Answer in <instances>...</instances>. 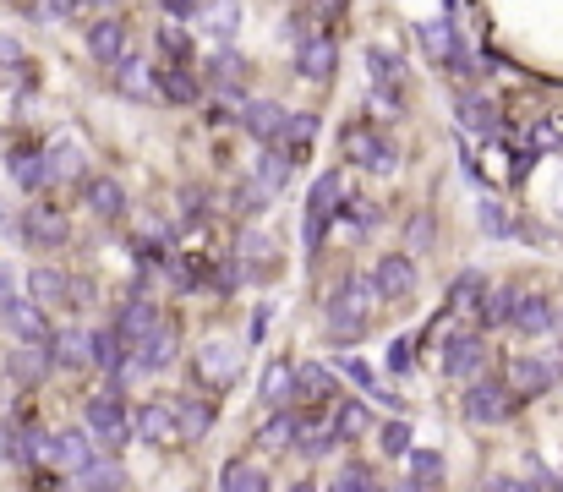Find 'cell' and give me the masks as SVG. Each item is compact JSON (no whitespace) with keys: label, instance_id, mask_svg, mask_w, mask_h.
Returning <instances> with one entry per match:
<instances>
[{"label":"cell","instance_id":"6da1fadb","mask_svg":"<svg viewBox=\"0 0 563 492\" xmlns=\"http://www.w3.org/2000/svg\"><path fill=\"white\" fill-rule=\"evenodd\" d=\"M372 307H378V296H372L367 274H350L345 285L328 296V339H334V345H356L372 328Z\"/></svg>","mask_w":563,"mask_h":492},{"label":"cell","instance_id":"7a4b0ae2","mask_svg":"<svg viewBox=\"0 0 563 492\" xmlns=\"http://www.w3.org/2000/svg\"><path fill=\"white\" fill-rule=\"evenodd\" d=\"M339 208H345V181H339L334 170H323L318 181H312V192H307V230H301L307 252H318L323 246V236H328V225H334Z\"/></svg>","mask_w":563,"mask_h":492},{"label":"cell","instance_id":"3957f363","mask_svg":"<svg viewBox=\"0 0 563 492\" xmlns=\"http://www.w3.org/2000/svg\"><path fill=\"white\" fill-rule=\"evenodd\" d=\"M460 410H465V421H476V427H503V421L520 410V400H514L498 378H476V383H465Z\"/></svg>","mask_w":563,"mask_h":492},{"label":"cell","instance_id":"277c9868","mask_svg":"<svg viewBox=\"0 0 563 492\" xmlns=\"http://www.w3.org/2000/svg\"><path fill=\"white\" fill-rule=\"evenodd\" d=\"M88 432H93V443H99V454L121 449V443L132 438V410H126L121 394H93L88 400Z\"/></svg>","mask_w":563,"mask_h":492},{"label":"cell","instance_id":"5b68a950","mask_svg":"<svg viewBox=\"0 0 563 492\" xmlns=\"http://www.w3.org/2000/svg\"><path fill=\"white\" fill-rule=\"evenodd\" d=\"M487 361H492V350H487L482 334H449L443 339V372H449L454 383H476Z\"/></svg>","mask_w":563,"mask_h":492},{"label":"cell","instance_id":"8992f818","mask_svg":"<svg viewBox=\"0 0 563 492\" xmlns=\"http://www.w3.org/2000/svg\"><path fill=\"white\" fill-rule=\"evenodd\" d=\"M558 378H563V361H553V356H520V361H509L503 389H509L514 400H536V394L553 389Z\"/></svg>","mask_w":563,"mask_h":492},{"label":"cell","instance_id":"52a82bcc","mask_svg":"<svg viewBox=\"0 0 563 492\" xmlns=\"http://www.w3.org/2000/svg\"><path fill=\"white\" fill-rule=\"evenodd\" d=\"M236 372H241L236 339H203V350H197V383H203V389H230Z\"/></svg>","mask_w":563,"mask_h":492},{"label":"cell","instance_id":"ba28073f","mask_svg":"<svg viewBox=\"0 0 563 492\" xmlns=\"http://www.w3.org/2000/svg\"><path fill=\"white\" fill-rule=\"evenodd\" d=\"M44 460H50L55 471H66V476H82L93 460H99V449H93L88 432L66 427V432H50V449H44Z\"/></svg>","mask_w":563,"mask_h":492},{"label":"cell","instance_id":"9c48e42d","mask_svg":"<svg viewBox=\"0 0 563 492\" xmlns=\"http://www.w3.org/2000/svg\"><path fill=\"white\" fill-rule=\"evenodd\" d=\"M367 285H372L378 301H405L410 290H416V263H410L405 252H389V257H378V268L367 274Z\"/></svg>","mask_w":563,"mask_h":492},{"label":"cell","instance_id":"30bf717a","mask_svg":"<svg viewBox=\"0 0 563 492\" xmlns=\"http://www.w3.org/2000/svg\"><path fill=\"white\" fill-rule=\"evenodd\" d=\"M164 323V312L159 307H148V301H126V307H115V323H110V334L121 339L126 350H137L148 334Z\"/></svg>","mask_w":563,"mask_h":492},{"label":"cell","instance_id":"8fae6325","mask_svg":"<svg viewBox=\"0 0 563 492\" xmlns=\"http://www.w3.org/2000/svg\"><path fill=\"white\" fill-rule=\"evenodd\" d=\"M0 318H6V328L22 339V345H50V323H44V307L39 301H6L0 307Z\"/></svg>","mask_w":563,"mask_h":492},{"label":"cell","instance_id":"7c38bea8","mask_svg":"<svg viewBox=\"0 0 563 492\" xmlns=\"http://www.w3.org/2000/svg\"><path fill=\"white\" fill-rule=\"evenodd\" d=\"M509 323L520 328V334H553V328H558V312H553V301H547L542 290H520V296H514Z\"/></svg>","mask_w":563,"mask_h":492},{"label":"cell","instance_id":"4fadbf2b","mask_svg":"<svg viewBox=\"0 0 563 492\" xmlns=\"http://www.w3.org/2000/svg\"><path fill=\"white\" fill-rule=\"evenodd\" d=\"M312 143H318V115H285V126H279V137L268 148L274 154H285L290 164H301L312 154Z\"/></svg>","mask_w":563,"mask_h":492},{"label":"cell","instance_id":"5bb4252c","mask_svg":"<svg viewBox=\"0 0 563 492\" xmlns=\"http://www.w3.org/2000/svg\"><path fill=\"white\" fill-rule=\"evenodd\" d=\"M132 432L143 443H154V449H164V443H181V432H175V416H170V400H154V405H143L132 416Z\"/></svg>","mask_w":563,"mask_h":492},{"label":"cell","instance_id":"9a60e30c","mask_svg":"<svg viewBox=\"0 0 563 492\" xmlns=\"http://www.w3.org/2000/svg\"><path fill=\"white\" fill-rule=\"evenodd\" d=\"M367 77H372V88H378V99H400L405 93V66H400L394 50H378V44H372L367 50Z\"/></svg>","mask_w":563,"mask_h":492},{"label":"cell","instance_id":"2e32d148","mask_svg":"<svg viewBox=\"0 0 563 492\" xmlns=\"http://www.w3.org/2000/svg\"><path fill=\"white\" fill-rule=\"evenodd\" d=\"M28 285H33V301H66V307H82V301H88V285H72V279H61V268H33L28 274Z\"/></svg>","mask_w":563,"mask_h":492},{"label":"cell","instance_id":"e0dca14e","mask_svg":"<svg viewBox=\"0 0 563 492\" xmlns=\"http://www.w3.org/2000/svg\"><path fill=\"white\" fill-rule=\"evenodd\" d=\"M454 115H460L465 132H476V137H498V104H492L487 93H460V99H454Z\"/></svg>","mask_w":563,"mask_h":492},{"label":"cell","instance_id":"ac0fdd59","mask_svg":"<svg viewBox=\"0 0 563 492\" xmlns=\"http://www.w3.org/2000/svg\"><path fill=\"white\" fill-rule=\"evenodd\" d=\"M44 356H50V367H61V372H82L88 367V334H82V328H61V334H50Z\"/></svg>","mask_w":563,"mask_h":492},{"label":"cell","instance_id":"d6986e66","mask_svg":"<svg viewBox=\"0 0 563 492\" xmlns=\"http://www.w3.org/2000/svg\"><path fill=\"white\" fill-rule=\"evenodd\" d=\"M170 416H175V432H181V443H192V438H203V432L214 427L219 410L208 405V400H192V394H181V400H170Z\"/></svg>","mask_w":563,"mask_h":492},{"label":"cell","instance_id":"ffe728a7","mask_svg":"<svg viewBox=\"0 0 563 492\" xmlns=\"http://www.w3.org/2000/svg\"><path fill=\"white\" fill-rule=\"evenodd\" d=\"M170 356H175V323L164 318L154 334L132 350V361H137V372H164V367H170Z\"/></svg>","mask_w":563,"mask_h":492},{"label":"cell","instance_id":"44dd1931","mask_svg":"<svg viewBox=\"0 0 563 492\" xmlns=\"http://www.w3.org/2000/svg\"><path fill=\"white\" fill-rule=\"evenodd\" d=\"M88 50H93V61L115 66V61L126 55V22H121V17H104V22H93V28H88Z\"/></svg>","mask_w":563,"mask_h":492},{"label":"cell","instance_id":"7402d4cb","mask_svg":"<svg viewBox=\"0 0 563 492\" xmlns=\"http://www.w3.org/2000/svg\"><path fill=\"white\" fill-rule=\"evenodd\" d=\"M241 126L257 137V143H274L279 126H285V110H279L274 99H246L241 104Z\"/></svg>","mask_w":563,"mask_h":492},{"label":"cell","instance_id":"603a6c76","mask_svg":"<svg viewBox=\"0 0 563 492\" xmlns=\"http://www.w3.org/2000/svg\"><path fill=\"white\" fill-rule=\"evenodd\" d=\"M197 77L186 72V66H164V72H154V99L164 104H197Z\"/></svg>","mask_w":563,"mask_h":492},{"label":"cell","instance_id":"cb8c5ba5","mask_svg":"<svg viewBox=\"0 0 563 492\" xmlns=\"http://www.w3.org/2000/svg\"><path fill=\"white\" fill-rule=\"evenodd\" d=\"M334 66H339L334 39H307V44H301V55H296V72H301V77L328 82V77H334Z\"/></svg>","mask_w":563,"mask_h":492},{"label":"cell","instance_id":"d4e9b609","mask_svg":"<svg viewBox=\"0 0 563 492\" xmlns=\"http://www.w3.org/2000/svg\"><path fill=\"white\" fill-rule=\"evenodd\" d=\"M334 367L345 372V378L356 383L361 394H372V400H378V405H405V400H400V394H394V389H383V378H378V372L367 367V361H356V356H339Z\"/></svg>","mask_w":563,"mask_h":492},{"label":"cell","instance_id":"484cf974","mask_svg":"<svg viewBox=\"0 0 563 492\" xmlns=\"http://www.w3.org/2000/svg\"><path fill=\"white\" fill-rule=\"evenodd\" d=\"M350 159L367 170H394V143L378 132H350Z\"/></svg>","mask_w":563,"mask_h":492},{"label":"cell","instance_id":"4316f807","mask_svg":"<svg viewBox=\"0 0 563 492\" xmlns=\"http://www.w3.org/2000/svg\"><path fill=\"white\" fill-rule=\"evenodd\" d=\"M367 427H372L367 405H356V400H334V416H328V432H334V443H356Z\"/></svg>","mask_w":563,"mask_h":492},{"label":"cell","instance_id":"83f0119b","mask_svg":"<svg viewBox=\"0 0 563 492\" xmlns=\"http://www.w3.org/2000/svg\"><path fill=\"white\" fill-rule=\"evenodd\" d=\"M22 236L33 246H61L66 241V219L55 214V208H28V219H22Z\"/></svg>","mask_w":563,"mask_h":492},{"label":"cell","instance_id":"f1b7e54d","mask_svg":"<svg viewBox=\"0 0 563 492\" xmlns=\"http://www.w3.org/2000/svg\"><path fill=\"white\" fill-rule=\"evenodd\" d=\"M77 175H82V154L72 143L44 148V186H66V181H77Z\"/></svg>","mask_w":563,"mask_h":492},{"label":"cell","instance_id":"f546056e","mask_svg":"<svg viewBox=\"0 0 563 492\" xmlns=\"http://www.w3.org/2000/svg\"><path fill=\"white\" fill-rule=\"evenodd\" d=\"M514 296H520V285H487L482 301H476V318H482L487 328H503L514 312Z\"/></svg>","mask_w":563,"mask_h":492},{"label":"cell","instance_id":"4dcf8cb0","mask_svg":"<svg viewBox=\"0 0 563 492\" xmlns=\"http://www.w3.org/2000/svg\"><path fill=\"white\" fill-rule=\"evenodd\" d=\"M334 383H328V372L323 367H296V383H290V400H301V405H334Z\"/></svg>","mask_w":563,"mask_h":492},{"label":"cell","instance_id":"1f68e13d","mask_svg":"<svg viewBox=\"0 0 563 492\" xmlns=\"http://www.w3.org/2000/svg\"><path fill=\"white\" fill-rule=\"evenodd\" d=\"M296 438H301V416H290V410H279V416L268 421L263 432H257V449H268V454H285V449H296Z\"/></svg>","mask_w":563,"mask_h":492},{"label":"cell","instance_id":"d6a6232c","mask_svg":"<svg viewBox=\"0 0 563 492\" xmlns=\"http://www.w3.org/2000/svg\"><path fill=\"white\" fill-rule=\"evenodd\" d=\"M115 82H121L132 99H154V72H148L143 55H121V61H115Z\"/></svg>","mask_w":563,"mask_h":492},{"label":"cell","instance_id":"836d02e7","mask_svg":"<svg viewBox=\"0 0 563 492\" xmlns=\"http://www.w3.org/2000/svg\"><path fill=\"white\" fill-rule=\"evenodd\" d=\"M82 197H88V208H93L99 219H121V214H126V192H121L115 181H104V175L82 186Z\"/></svg>","mask_w":563,"mask_h":492},{"label":"cell","instance_id":"e575fe53","mask_svg":"<svg viewBox=\"0 0 563 492\" xmlns=\"http://www.w3.org/2000/svg\"><path fill=\"white\" fill-rule=\"evenodd\" d=\"M290 170H296V164H290L285 154H274V148H263V154H257V164H252V181L263 186L268 197H274L279 186H290Z\"/></svg>","mask_w":563,"mask_h":492},{"label":"cell","instance_id":"d590c367","mask_svg":"<svg viewBox=\"0 0 563 492\" xmlns=\"http://www.w3.org/2000/svg\"><path fill=\"white\" fill-rule=\"evenodd\" d=\"M77 482H82V492H121L126 476H121V465H115L110 454H99V460H93L88 471L77 476Z\"/></svg>","mask_w":563,"mask_h":492},{"label":"cell","instance_id":"8d00e7d4","mask_svg":"<svg viewBox=\"0 0 563 492\" xmlns=\"http://www.w3.org/2000/svg\"><path fill=\"white\" fill-rule=\"evenodd\" d=\"M410 482H416L421 492H438V487H443V460H438V449H410Z\"/></svg>","mask_w":563,"mask_h":492},{"label":"cell","instance_id":"74e56055","mask_svg":"<svg viewBox=\"0 0 563 492\" xmlns=\"http://www.w3.org/2000/svg\"><path fill=\"white\" fill-rule=\"evenodd\" d=\"M44 372H50V356H44L39 345H22L17 356H11V378H17V383H28V389L44 378Z\"/></svg>","mask_w":563,"mask_h":492},{"label":"cell","instance_id":"f35d334b","mask_svg":"<svg viewBox=\"0 0 563 492\" xmlns=\"http://www.w3.org/2000/svg\"><path fill=\"white\" fill-rule=\"evenodd\" d=\"M482 290H487V279L476 274V268H465V274L454 279V290H449V307H454V312H471V318H476V301H482Z\"/></svg>","mask_w":563,"mask_h":492},{"label":"cell","instance_id":"ab89813d","mask_svg":"<svg viewBox=\"0 0 563 492\" xmlns=\"http://www.w3.org/2000/svg\"><path fill=\"white\" fill-rule=\"evenodd\" d=\"M11 175H17V186L39 192V186H44V154H39V148H17V154H11Z\"/></svg>","mask_w":563,"mask_h":492},{"label":"cell","instance_id":"60d3db41","mask_svg":"<svg viewBox=\"0 0 563 492\" xmlns=\"http://www.w3.org/2000/svg\"><path fill=\"white\" fill-rule=\"evenodd\" d=\"M290 383H296V367H290V361H268V372H263V405H285Z\"/></svg>","mask_w":563,"mask_h":492},{"label":"cell","instance_id":"b9f144b4","mask_svg":"<svg viewBox=\"0 0 563 492\" xmlns=\"http://www.w3.org/2000/svg\"><path fill=\"white\" fill-rule=\"evenodd\" d=\"M421 50H427L432 61H449L454 55V28L449 22H421Z\"/></svg>","mask_w":563,"mask_h":492},{"label":"cell","instance_id":"7bdbcfd3","mask_svg":"<svg viewBox=\"0 0 563 492\" xmlns=\"http://www.w3.org/2000/svg\"><path fill=\"white\" fill-rule=\"evenodd\" d=\"M476 219H482V230L487 236H514V219H509V208L503 203H492V197H482V203H476Z\"/></svg>","mask_w":563,"mask_h":492},{"label":"cell","instance_id":"ee69618b","mask_svg":"<svg viewBox=\"0 0 563 492\" xmlns=\"http://www.w3.org/2000/svg\"><path fill=\"white\" fill-rule=\"evenodd\" d=\"M328 492H378V482H372L367 465H345V471L334 476V487H328Z\"/></svg>","mask_w":563,"mask_h":492},{"label":"cell","instance_id":"f6af8a7d","mask_svg":"<svg viewBox=\"0 0 563 492\" xmlns=\"http://www.w3.org/2000/svg\"><path fill=\"white\" fill-rule=\"evenodd\" d=\"M378 449L383 454H410V427L405 421H383L378 427Z\"/></svg>","mask_w":563,"mask_h":492},{"label":"cell","instance_id":"bcb514c9","mask_svg":"<svg viewBox=\"0 0 563 492\" xmlns=\"http://www.w3.org/2000/svg\"><path fill=\"white\" fill-rule=\"evenodd\" d=\"M241 61H236V55H219V61H214V82H219V88H225V99H236V88H241Z\"/></svg>","mask_w":563,"mask_h":492},{"label":"cell","instance_id":"7dc6e473","mask_svg":"<svg viewBox=\"0 0 563 492\" xmlns=\"http://www.w3.org/2000/svg\"><path fill=\"white\" fill-rule=\"evenodd\" d=\"M296 449H301V454H312V460H318V454H328V449H334V432H328V427H301Z\"/></svg>","mask_w":563,"mask_h":492},{"label":"cell","instance_id":"c3c4849f","mask_svg":"<svg viewBox=\"0 0 563 492\" xmlns=\"http://www.w3.org/2000/svg\"><path fill=\"white\" fill-rule=\"evenodd\" d=\"M159 50H170L175 61H186V55H192V39H186L175 22H164V28H159Z\"/></svg>","mask_w":563,"mask_h":492},{"label":"cell","instance_id":"681fc988","mask_svg":"<svg viewBox=\"0 0 563 492\" xmlns=\"http://www.w3.org/2000/svg\"><path fill=\"white\" fill-rule=\"evenodd\" d=\"M410 356H416V339H394V345H389V372H410V367H416V361H410Z\"/></svg>","mask_w":563,"mask_h":492},{"label":"cell","instance_id":"f907efd6","mask_svg":"<svg viewBox=\"0 0 563 492\" xmlns=\"http://www.w3.org/2000/svg\"><path fill=\"white\" fill-rule=\"evenodd\" d=\"M263 203H268V192H263V186L252 181V175H246V186L236 192V208H241V214H257V208H263Z\"/></svg>","mask_w":563,"mask_h":492},{"label":"cell","instance_id":"816d5d0a","mask_svg":"<svg viewBox=\"0 0 563 492\" xmlns=\"http://www.w3.org/2000/svg\"><path fill=\"white\" fill-rule=\"evenodd\" d=\"M553 148H563L558 143V126H536V132H531V154H553Z\"/></svg>","mask_w":563,"mask_h":492},{"label":"cell","instance_id":"f5cc1de1","mask_svg":"<svg viewBox=\"0 0 563 492\" xmlns=\"http://www.w3.org/2000/svg\"><path fill=\"white\" fill-rule=\"evenodd\" d=\"M405 236H410V246H432V214H416Z\"/></svg>","mask_w":563,"mask_h":492},{"label":"cell","instance_id":"db71d44e","mask_svg":"<svg viewBox=\"0 0 563 492\" xmlns=\"http://www.w3.org/2000/svg\"><path fill=\"white\" fill-rule=\"evenodd\" d=\"M236 28V6H214V33H230Z\"/></svg>","mask_w":563,"mask_h":492},{"label":"cell","instance_id":"11a10c76","mask_svg":"<svg viewBox=\"0 0 563 492\" xmlns=\"http://www.w3.org/2000/svg\"><path fill=\"white\" fill-rule=\"evenodd\" d=\"M6 301H17V279H11V268H0V307Z\"/></svg>","mask_w":563,"mask_h":492},{"label":"cell","instance_id":"9f6ffc18","mask_svg":"<svg viewBox=\"0 0 563 492\" xmlns=\"http://www.w3.org/2000/svg\"><path fill=\"white\" fill-rule=\"evenodd\" d=\"M72 6H77V0H44V11H39V17H66Z\"/></svg>","mask_w":563,"mask_h":492},{"label":"cell","instance_id":"6f0895ef","mask_svg":"<svg viewBox=\"0 0 563 492\" xmlns=\"http://www.w3.org/2000/svg\"><path fill=\"white\" fill-rule=\"evenodd\" d=\"M17 61V39H11V33H0V66H11Z\"/></svg>","mask_w":563,"mask_h":492},{"label":"cell","instance_id":"680465c9","mask_svg":"<svg viewBox=\"0 0 563 492\" xmlns=\"http://www.w3.org/2000/svg\"><path fill=\"white\" fill-rule=\"evenodd\" d=\"M350 219H356V225L367 230V225H372V203H350Z\"/></svg>","mask_w":563,"mask_h":492},{"label":"cell","instance_id":"91938a15","mask_svg":"<svg viewBox=\"0 0 563 492\" xmlns=\"http://www.w3.org/2000/svg\"><path fill=\"white\" fill-rule=\"evenodd\" d=\"M192 6H197V0H164V11H170V17H192Z\"/></svg>","mask_w":563,"mask_h":492},{"label":"cell","instance_id":"94428289","mask_svg":"<svg viewBox=\"0 0 563 492\" xmlns=\"http://www.w3.org/2000/svg\"><path fill=\"white\" fill-rule=\"evenodd\" d=\"M339 6H345V0H312V11H318V17H334Z\"/></svg>","mask_w":563,"mask_h":492},{"label":"cell","instance_id":"6125c7cd","mask_svg":"<svg viewBox=\"0 0 563 492\" xmlns=\"http://www.w3.org/2000/svg\"><path fill=\"white\" fill-rule=\"evenodd\" d=\"M378 492H421L416 482H400V487H378Z\"/></svg>","mask_w":563,"mask_h":492},{"label":"cell","instance_id":"be15d7a7","mask_svg":"<svg viewBox=\"0 0 563 492\" xmlns=\"http://www.w3.org/2000/svg\"><path fill=\"white\" fill-rule=\"evenodd\" d=\"M492 492H525L520 482H498V487H492Z\"/></svg>","mask_w":563,"mask_h":492},{"label":"cell","instance_id":"e7e4bbea","mask_svg":"<svg viewBox=\"0 0 563 492\" xmlns=\"http://www.w3.org/2000/svg\"><path fill=\"white\" fill-rule=\"evenodd\" d=\"M290 492H318V487H312V482H296V487H290Z\"/></svg>","mask_w":563,"mask_h":492},{"label":"cell","instance_id":"03108f58","mask_svg":"<svg viewBox=\"0 0 563 492\" xmlns=\"http://www.w3.org/2000/svg\"><path fill=\"white\" fill-rule=\"evenodd\" d=\"M77 6H110V0H77Z\"/></svg>","mask_w":563,"mask_h":492},{"label":"cell","instance_id":"003e7915","mask_svg":"<svg viewBox=\"0 0 563 492\" xmlns=\"http://www.w3.org/2000/svg\"><path fill=\"white\" fill-rule=\"evenodd\" d=\"M558 328H563V318H558Z\"/></svg>","mask_w":563,"mask_h":492}]
</instances>
